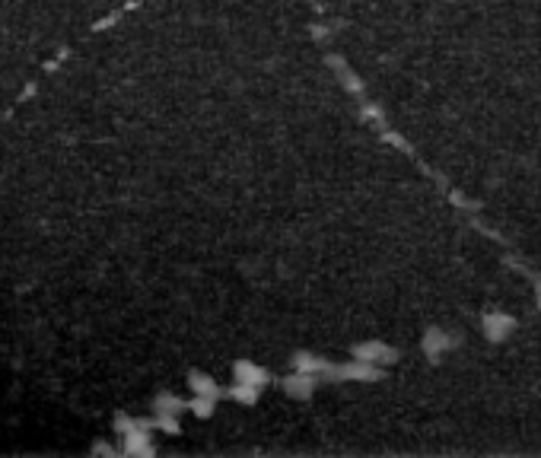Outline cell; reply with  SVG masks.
Listing matches in <instances>:
<instances>
[{"label": "cell", "instance_id": "cell-1", "mask_svg": "<svg viewBox=\"0 0 541 458\" xmlns=\"http://www.w3.org/2000/svg\"><path fill=\"white\" fill-rule=\"evenodd\" d=\"M350 357L357 360H367V363H376V366H395L398 363V347L386 344V341H363V344H354L350 347Z\"/></svg>", "mask_w": 541, "mask_h": 458}, {"label": "cell", "instance_id": "cell-2", "mask_svg": "<svg viewBox=\"0 0 541 458\" xmlns=\"http://www.w3.org/2000/svg\"><path fill=\"white\" fill-rule=\"evenodd\" d=\"M481 328H484V338H488L490 344H503V341L513 338L516 319L513 315H507L503 309H490V312L481 315Z\"/></svg>", "mask_w": 541, "mask_h": 458}, {"label": "cell", "instance_id": "cell-3", "mask_svg": "<svg viewBox=\"0 0 541 458\" xmlns=\"http://www.w3.org/2000/svg\"><path fill=\"white\" fill-rule=\"evenodd\" d=\"M455 344H459V338H455L452 331H446V328H427L424 338H421V350H424V357H427L430 363L443 360Z\"/></svg>", "mask_w": 541, "mask_h": 458}, {"label": "cell", "instance_id": "cell-4", "mask_svg": "<svg viewBox=\"0 0 541 458\" xmlns=\"http://www.w3.org/2000/svg\"><path fill=\"white\" fill-rule=\"evenodd\" d=\"M319 386H322V379L315 372H303V369H293L287 379H281L284 395H290L293 401H309Z\"/></svg>", "mask_w": 541, "mask_h": 458}, {"label": "cell", "instance_id": "cell-5", "mask_svg": "<svg viewBox=\"0 0 541 458\" xmlns=\"http://www.w3.org/2000/svg\"><path fill=\"white\" fill-rule=\"evenodd\" d=\"M233 379H236V382L258 386V388L271 386V372H267L265 366H258L255 360H236V363H233Z\"/></svg>", "mask_w": 541, "mask_h": 458}, {"label": "cell", "instance_id": "cell-6", "mask_svg": "<svg viewBox=\"0 0 541 458\" xmlns=\"http://www.w3.org/2000/svg\"><path fill=\"white\" fill-rule=\"evenodd\" d=\"M293 369H303V372H315V376L325 382L328 369H331V360L325 357H315V353H296L293 357Z\"/></svg>", "mask_w": 541, "mask_h": 458}, {"label": "cell", "instance_id": "cell-7", "mask_svg": "<svg viewBox=\"0 0 541 458\" xmlns=\"http://www.w3.org/2000/svg\"><path fill=\"white\" fill-rule=\"evenodd\" d=\"M261 392H265V388L248 386V382H236V379H233V386H229L223 395H227L229 401H239V405H246V407H248V405H255V401H258V395H261Z\"/></svg>", "mask_w": 541, "mask_h": 458}, {"label": "cell", "instance_id": "cell-8", "mask_svg": "<svg viewBox=\"0 0 541 458\" xmlns=\"http://www.w3.org/2000/svg\"><path fill=\"white\" fill-rule=\"evenodd\" d=\"M191 388L194 395H208V398H220L223 395V388L210 376H204V372H191Z\"/></svg>", "mask_w": 541, "mask_h": 458}, {"label": "cell", "instance_id": "cell-9", "mask_svg": "<svg viewBox=\"0 0 541 458\" xmlns=\"http://www.w3.org/2000/svg\"><path fill=\"white\" fill-rule=\"evenodd\" d=\"M214 405H217V398H208V395H198V398L191 401V411L198 414V417H210V414H214Z\"/></svg>", "mask_w": 541, "mask_h": 458}, {"label": "cell", "instance_id": "cell-10", "mask_svg": "<svg viewBox=\"0 0 541 458\" xmlns=\"http://www.w3.org/2000/svg\"><path fill=\"white\" fill-rule=\"evenodd\" d=\"M538 309H541V296H538Z\"/></svg>", "mask_w": 541, "mask_h": 458}]
</instances>
